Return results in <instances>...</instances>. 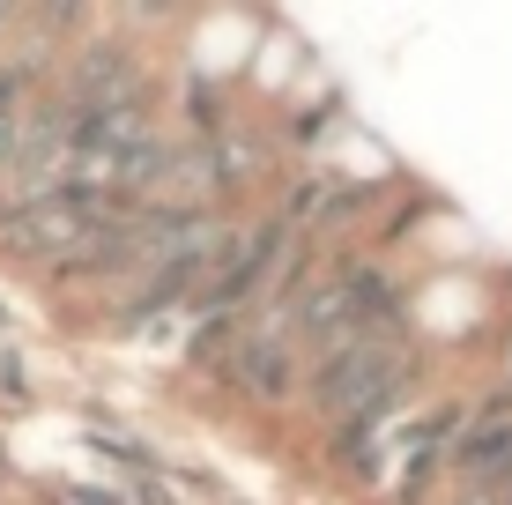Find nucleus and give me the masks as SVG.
<instances>
[{
	"mask_svg": "<svg viewBox=\"0 0 512 505\" xmlns=\"http://www.w3.org/2000/svg\"><path fill=\"white\" fill-rule=\"evenodd\" d=\"M446 505H505V498H498V491H453Z\"/></svg>",
	"mask_w": 512,
	"mask_h": 505,
	"instance_id": "423d86ee",
	"label": "nucleus"
},
{
	"mask_svg": "<svg viewBox=\"0 0 512 505\" xmlns=\"http://www.w3.org/2000/svg\"><path fill=\"white\" fill-rule=\"evenodd\" d=\"M67 498H75V505H127L119 491H90V483H67Z\"/></svg>",
	"mask_w": 512,
	"mask_h": 505,
	"instance_id": "39448f33",
	"label": "nucleus"
},
{
	"mask_svg": "<svg viewBox=\"0 0 512 505\" xmlns=\"http://www.w3.org/2000/svg\"><path fill=\"white\" fill-rule=\"evenodd\" d=\"M0 476H8V454H0Z\"/></svg>",
	"mask_w": 512,
	"mask_h": 505,
	"instance_id": "0eeeda50",
	"label": "nucleus"
},
{
	"mask_svg": "<svg viewBox=\"0 0 512 505\" xmlns=\"http://www.w3.org/2000/svg\"><path fill=\"white\" fill-rule=\"evenodd\" d=\"M446 483L453 491H498V498L512 491V416H468Z\"/></svg>",
	"mask_w": 512,
	"mask_h": 505,
	"instance_id": "f03ea898",
	"label": "nucleus"
},
{
	"mask_svg": "<svg viewBox=\"0 0 512 505\" xmlns=\"http://www.w3.org/2000/svg\"><path fill=\"white\" fill-rule=\"evenodd\" d=\"M134 498H141V505H179V491H164L156 476H141V483H134Z\"/></svg>",
	"mask_w": 512,
	"mask_h": 505,
	"instance_id": "20e7f679",
	"label": "nucleus"
},
{
	"mask_svg": "<svg viewBox=\"0 0 512 505\" xmlns=\"http://www.w3.org/2000/svg\"><path fill=\"white\" fill-rule=\"evenodd\" d=\"M423 208H431V201H423V194H409V201H394V208H386V223H379V238H372V253L386 260V253H394L401 246V238H409L416 231V223H423Z\"/></svg>",
	"mask_w": 512,
	"mask_h": 505,
	"instance_id": "7ed1b4c3",
	"label": "nucleus"
},
{
	"mask_svg": "<svg viewBox=\"0 0 512 505\" xmlns=\"http://www.w3.org/2000/svg\"><path fill=\"white\" fill-rule=\"evenodd\" d=\"M216 379L238 394V402H253V409H282V402H290V394L305 387V357H297L290 305L260 298L253 312H245V335H238V350L223 357Z\"/></svg>",
	"mask_w": 512,
	"mask_h": 505,
	"instance_id": "f257e3e1",
	"label": "nucleus"
}]
</instances>
